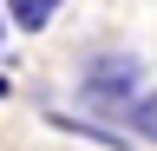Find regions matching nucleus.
I'll return each mask as SVG.
<instances>
[{"label":"nucleus","instance_id":"1","mask_svg":"<svg viewBox=\"0 0 157 151\" xmlns=\"http://www.w3.org/2000/svg\"><path fill=\"white\" fill-rule=\"evenodd\" d=\"M144 92V66L131 53H92L78 66V105L92 118H124V105Z\"/></svg>","mask_w":157,"mask_h":151},{"label":"nucleus","instance_id":"2","mask_svg":"<svg viewBox=\"0 0 157 151\" xmlns=\"http://www.w3.org/2000/svg\"><path fill=\"white\" fill-rule=\"evenodd\" d=\"M0 13H7L20 33H46L59 13H66V0H0Z\"/></svg>","mask_w":157,"mask_h":151},{"label":"nucleus","instance_id":"3","mask_svg":"<svg viewBox=\"0 0 157 151\" xmlns=\"http://www.w3.org/2000/svg\"><path fill=\"white\" fill-rule=\"evenodd\" d=\"M124 131L144 138V145H157V85H144V92L124 105Z\"/></svg>","mask_w":157,"mask_h":151},{"label":"nucleus","instance_id":"4","mask_svg":"<svg viewBox=\"0 0 157 151\" xmlns=\"http://www.w3.org/2000/svg\"><path fill=\"white\" fill-rule=\"evenodd\" d=\"M0 40H7V13H0Z\"/></svg>","mask_w":157,"mask_h":151},{"label":"nucleus","instance_id":"5","mask_svg":"<svg viewBox=\"0 0 157 151\" xmlns=\"http://www.w3.org/2000/svg\"><path fill=\"white\" fill-rule=\"evenodd\" d=\"M7 92H13V85H7V79H0V99H7Z\"/></svg>","mask_w":157,"mask_h":151}]
</instances>
